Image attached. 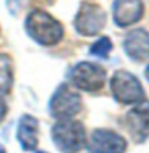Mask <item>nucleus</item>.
<instances>
[{
	"label": "nucleus",
	"instance_id": "obj_1",
	"mask_svg": "<svg viewBox=\"0 0 149 153\" xmlns=\"http://www.w3.org/2000/svg\"><path fill=\"white\" fill-rule=\"evenodd\" d=\"M26 32L32 40L40 45H56L63 39L64 29L56 18H53L45 10L35 8L26 18Z\"/></svg>",
	"mask_w": 149,
	"mask_h": 153
},
{
	"label": "nucleus",
	"instance_id": "obj_2",
	"mask_svg": "<svg viewBox=\"0 0 149 153\" xmlns=\"http://www.w3.org/2000/svg\"><path fill=\"white\" fill-rule=\"evenodd\" d=\"M51 139L61 153H77L87 143L85 127L82 123L74 119H63L53 124Z\"/></svg>",
	"mask_w": 149,
	"mask_h": 153
},
{
	"label": "nucleus",
	"instance_id": "obj_3",
	"mask_svg": "<svg viewBox=\"0 0 149 153\" xmlns=\"http://www.w3.org/2000/svg\"><path fill=\"white\" fill-rule=\"evenodd\" d=\"M106 69L96 63L80 61L69 71V81L74 87L85 92H98L106 84Z\"/></svg>",
	"mask_w": 149,
	"mask_h": 153
},
{
	"label": "nucleus",
	"instance_id": "obj_4",
	"mask_svg": "<svg viewBox=\"0 0 149 153\" xmlns=\"http://www.w3.org/2000/svg\"><path fill=\"white\" fill-rule=\"evenodd\" d=\"M111 92L117 102L123 105H133L146 100L143 85L135 74L128 71H115L111 77Z\"/></svg>",
	"mask_w": 149,
	"mask_h": 153
},
{
	"label": "nucleus",
	"instance_id": "obj_5",
	"mask_svg": "<svg viewBox=\"0 0 149 153\" xmlns=\"http://www.w3.org/2000/svg\"><path fill=\"white\" fill-rule=\"evenodd\" d=\"M82 98L69 84H59L50 100V113L58 121L72 119L82 108Z\"/></svg>",
	"mask_w": 149,
	"mask_h": 153
},
{
	"label": "nucleus",
	"instance_id": "obj_6",
	"mask_svg": "<svg viewBox=\"0 0 149 153\" xmlns=\"http://www.w3.org/2000/svg\"><path fill=\"white\" fill-rule=\"evenodd\" d=\"M106 19H107L106 11L99 5L92 2H84L79 8L76 18H74V27L84 37L96 36L104 27Z\"/></svg>",
	"mask_w": 149,
	"mask_h": 153
},
{
	"label": "nucleus",
	"instance_id": "obj_7",
	"mask_svg": "<svg viewBox=\"0 0 149 153\" xmlns=\"http://www.w3.org/2000/svg\"><path fill=\"white\" fill-rule=\"evenodd\" d=\"M85 145L90 153H125L127 140L111 129H95Z\"/></svg>",
	"mask_w": 149,
	"mask_h": 153
},
{
	"label": "nucleus",
	"instance_id": "obj_8",
	"mask_svg": "<svg viewBox=\"0 0 149 153\" xmlns=\"http://www.w3.org/2000/svg\"><path fill=\"white\" fill-rule=\"evenodd\" d=\"M125 124L130 135L136 142H143L149 137V102L143 100L136 103L125 116Z\"/></svg>",
	"mask_w": 149,
	"mask_h": 153
},
{
	"label": "nucleus",
	"instance_id": "obj_9",
	"mask_svg": "<svg viewBox=\"0 0 149 153\" xmlns=\"http://www.w3.org/2000/svg\"><path fill=\"white\" fill-rule=\"evenodd\" d=\"M112 15L119 27H127L143 18L144 5L141 0H114Z\"/></svg>",
	"mask_w": 149,
	"mask_h": 153
},
{
	"label": "nucleus",
	"instance_id": "obj_10",
	"mask_svg": "<svg viewBox=\"0 0 149 153\" xmlns=\"http://www.w3.org/2000/svg\"><path fill=\"white\" fill-rule=\"evenodd\" d=\"M123 50L128 58L138 63L149 60V31L139 27L128 32L123 39Z\"/></svg>",
	"mask_w": 149,
	"mask_h": 153
},
{
	"label": "nucleus",
	"instance_id": "obj_11",
	"mask_svg": "<svg viewBox=\"0 0 149 153\" xmlns=\"http://www.w3.org/2000/svg\"><path fill=\"white\" fill-rule=\"evenodd\" d=\"M16 139L23 150L34 152L39 143V121L31 114L21 116L16 129Z\"/></svg>",
	"mask_w": 149,
	"mask_h": 153
},
{
	"label": "nucleus",
	"instance_id": "obj_12",
	"mask_svg": "<svg viewBox=\"0 0 149 153\" xmlns=\"http://www.w3.org/2000/svg\"><path fill=\"white\" fill-rule=\"evenodd\" d=\"M13 85V65L11 58L5 53H0V95L8 94Z\"/></svg>",
	"mask_w": 149,
	"mask_h": 153
},
{
	"label": "nucleus",
	"instance_id": "obj_13",
	"mask_svg": "<svg viewBox=\"0 0 149 153\" xmlns=\"http://www.w3.org/2000/svg\"><path fill=\"white\" fill-rule=\"evenodd\" d=\"M111 52H112V42L109 37H101L90 47V55L98 58H107Z\"/></svg>",
	"mask_w": 149,
	"mask_h": 153
},
{
	"label": "nucleus",
	"instance_id": "obj_14",
	"mask_svg": "<svg viewBox=\"0 0 149 153\" xmlns=\"http://www.w3.org/2000/svg\"><path fill=\"white\" fill-rule=\"evenodd\" d=\"M5 3H7V8L10 10L11 15H18L23 8L24 0H5Z\"/></svg>",
	"mask_w": 149,
	"mask_h": 153
},
{
	"label": "nucleus",
	"instance_id": "obj_15",
	"mask_svg": "<svg viewBox=\"0 0 149 153\" xmlns=\"http://www.w3.org/2000/svg\"><path fill=\"white\" fill-rule=\"evenodd\" d=\"M5 114H7V103L3 102V98H2V97H0V123L3 121Z\"/></svg>",
	"mask_w": 149,
	"mask_h": 153
},
{
	"label": "nucleus",
	"instance_id": "obj_16",
	"mask_svg": "<svg viewBox=\"0 0 149 153\" xmlns=\"http://www.w3.org/2000/svg\"><path fill=\"white\" fill-rule=\"evenodd\" d=\"M146 79L149 81V66H148V68H146Z\"/></svg>",
	"mask_w": 149,
	"mask_h": 153
},
{
	"label": "nucleus",
	"instance_id": "obj_17",
	"mask_svg": "<svg viewBox=\"0 0 149 153\" xmlns=\"http://www.w3.org/2000/svg\"><path fill=\"white\" fill-rule=\"evenodd\" d=\"M0 153H5V148H3L2 145H0Z\"/></svg>",
	"mask_w": 149,
	"mask_h": 153
}]
</instances>
